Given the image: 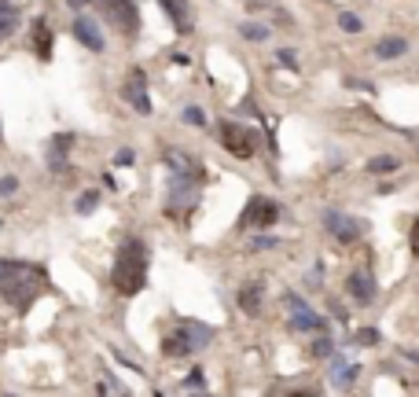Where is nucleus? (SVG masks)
Listing matches in <instances>:
<instances>
[{"instance_id": "f257e3e1", "label": "nucleus", "mask_w": 419, "mask_h": 397, "mask_svg": "<svg viewBox=\"0 0 419 397\" xmlns=\"http://www.w3.org/2000/svg\"><path fill=\"white\" fill-rule=\"evenodd\" d=\"M45 276L33 265H19V261H0V298H8L15 309L33 305V298L41 294Z\"/></svg>"}, {"instance_id": "f03ea898", "label": "nucleus", "mask_w": 419, "mask_h": 397, "mask_svg": "<svg viewBox=\"0 0 419 397\" xmlns=\"http://www.w3.org/2000/svg\"><path fill=\"white\" fill-rule=\"evenodd\" d=\"M143 284H148V247L140 239H129L114 261V287L122 294H136Z\"/></svg>"}, {"instance_id": "7ed1b4c3", "label": "nucleus", "mask_w": 419, "mask_h": 397, "mask_svg": "<svg viewBox=\"0 0 419 397\" xmlns=\"http://www.w3.org/2000/svg\"><path fill=\"white\" fill-rule=\"evenodd\" d=\"M276 217H280V206H276V202L265 199V195H254L251 202H246L239 225H243V228H272V225H276Z\"/></svg>"}, {"instance_id": "20e7f679", "label": "nucleus", "mask_w": 419, "mask_h": 397, "mask_svg": "<svg viewBox=\"0 0 419 397\" xmlns=\"http://www.w3.org/2000/svg\"><path fill=\"white\" fill-rule=\"evenodd\" d=\"M221 144H225L235 159H251L254 147H258L254 144V133L246 129V125H232V122L221 125Z\"/></svg>"}, {"instance_id": "39448f33", "label": "nucleus", "mask_w": 419, "mask_h": 397, "mask_svg": "<svg viewBox=\"0 0 419 397\" xmlns=\"http://www.w3.org/2000/svg\"><path fill=\"white\" fill-rule=\"evenodd\" d=\"M283 305L291 309V327H294V331H313V335H320V331H324V316L313 313L309 305L298 298V294H287Z\"/></svg>"}, {"instance_id": "423d86ee", "label": "nucleus", "mask_w": 419, "mask_h": 397, "mask_svg": "<svg viewBox=\"0 0 419 397\" xmlns=\"http://www.w3.org/2000/svg\"><path fill=\"white\" fill-rule=\"evenodd\" d=\"M199 339H206V331H199V327H180V331H173V335L166 339V346H162V353L166 357H188L195 346H203Z\"/></svg>"}, {"instance_id": "0eeeda50", "label": "nucleus", "mask_w": 419, "mask_h": 397, "mask_svg": "<svg viewBox=\"0 0 419 397\" xmlns=\"http://www.w3.org/2000/svg\"><path fill=\"white\" fill-rule=\"evenodd\" d=\"M324 225H327V232H331L338 243H357L361 232H364V225L357 221V217H349V213H327L324 217Z\"/></svg>"}, {"instance_id": "6e6552de", "label": "nucleus", "mask_w": 419, "mask_h": 397, "mask_svg": "<svg viewBox=\"0 0 419 397\" xmlns=\"http://www.w3.org/2000/svg\"><path fill=\"white\" fill-rule=\"evenodd\" d=\"M125 99L133 104L140 114H151V96H148V81H143V70H133L129 74V81H125Z\"/></svg>"}, {"instance_id": "1a4fd4ad", "label": "nucleus", "mask_w": 419, "mask_h": 397, "mask_svg": "<svg viewBox=\"0 0 419 397\" xmlns=\"http://www.w3.org/2000/svg\"><path fill=\"white\" fill-rule=\"evenodd\" d=\"M103 4V11L122 26L125 33H133L136 30V8H133V0H100Z\"/></svg>"}, {"instance_id": "9d476101", "label": "nucleus", "mask_w": 419, "mask_h": 397, "mask_svg": "<svg viewBox=\"0 0 419 397\" xmlns=\"http://www.w3.org/2000/svg\"><path fill=\"white\" fill-rule=\"evenodd\" d=\"M261 305H265V284H261V279L243 284L239 287V309L246 316H261Z\"/></svg>"}, {"instance_id": "9b49d317", "label": "nucleus", "mask_w": 419, "mask_h": 397, "mask_svg": "<svg viewBox=\"0 0 419 397\" xmlns=\"http://www.w3.org/2000/svg\"><path fill=\"white\" fill-rule=\"evenodd\" d=\"M166 165L173 177H195V181H203V165L191 155H184V151H166Z\"/></svg>"}, {"instance_id": "f8f14e48", "label": "nucleus", "mask_w": 419, "mask_h": 397, "mask_svg": "<svg viewBox=\"0 0 419 397\" xmlns=\"http://www.w3.org/2000/svg\"><path fill=\"white\" fill-rule=\"evenodd\" d=\"M74 37L88 48V52H103V33H100V26L93 19H77L74 22Z\"/></svg>"}, {"instance_id": "ddd939ff", "label": "nucleus", "mask_w": 419, "mask_h": 397, "mask_svg": "<svg viewBox=\"0 0 419 397\" xmlns=\"http://www.w3.org/2000/svg\"><path fill=\"white\" fill-rule=\"evenodd\" d=\"M349 294H353L357 302L368 305V302L375 298V279H372V273H353V276H349Z\"/></svg>"}, {"instance_id": "4468645a", "label": "nucleus", "mask_w": 419, "mask_h": 397, "mask_svg": "<svg viewBox=\"0 0 419 397\" xmlns=\"http://www.w3.org/2000/svg\"><path fill=\"white\" fill-rule=\"evenodd\" d=\"M159 4L166 8V15L173 19V26H177L180 33L191 30V15H188V4H184V0H159Z\"/></svg>"}, {"instance_id": "2eb2a0df", "label": "nucleus", "mask_w": 419, "mask_h": 397, "mask_svg": "<svg viewBox=\"0 0 419 397\" xmlns=\"http://www.w3.org/2000/svg\"><path fill=\"white\" fill-rule=\"evenodd\" d=\"M404 52H409V41H404V37H383V41L375 44V56L379 59H397Z\"/></svg>"}, {"instance_id": "dca6fc26", "label": "nucleus", "mask_w": 419, "mask_h": 397, "mask_svg": "<svg viewBox=\"0 0 419 397\" xmlns=\"http://www.w3.org/2000/svg\"><path fill=\"white\" fill-rule=\"evenodd\" d=\"M67 151H70V136H56L48 147V165L52 170H67Z\"/></svg>"}, {"instance_id": "f3484780", "label": "nucleus", "mask_w": 419, "mask_h": 397, "mask_svg": "<svg viewBox=\"0 0 419 397\" xmlns=\"http://www.w3.org/2000/svg\"><path fill=\"white\" fill-rule=\"evenodd\" d=\"M357 364H346V361H338V357H335V364H331V379L338 382V387H349V382L353 379H357Z\"/></svg>"}, {"instance_id": "a211bd4d", "label": "nucleus", "mask_w": 419, "mask_h": 397, "mask_svg": "<svg viewBox=\"0 0 419 397\" xmlns=\"http://www.w3.org/2000/svg\"><path fill=\"white\" fill-rule=\"evenodd\" d=\"M33 44H37V56H41V59L52 56V33H48V22H37V26H33Z\"/></svg>"}, {"instance_id": "6ab92c4d", "label": "nucleus", "mask_w": 419, "mask_h": 397, "mask_svg": "<svg viewBox=\"0 0 419 397\" xmlns=\"http://www.w3.org/2000/svg\"><path fill=\"white\" fill-rule=\"evenodd\" d=\"M397 165H401V162H397L394 155H379V159L368 162V173H379V177H383V173H394Z\"/></svg>"}, {"instance_id": "aec40b11", "label": "nucleus", "mask_w": 419, "mask_h": 397, "mask_svg": "<svg viewBox=\"0 0 419 397\" xmlns=\"http://www.w3.org/2000/svg\"><path fill=\"white\" fill-rule=\"evenodd\" d=\"M11 26H15V8H11L8 0H0V41L11 33Z\"/></svg>"}, {"instance_id": "412c9836", "label": "nucleus", "mask_w": 419, "mask_h": 397, "mask_svg": "<svg viewBox=\"0 0 419 397\" xmlns=\"http://www.w3.org/2000/svg\"><path fill=\"white\" fill-rule=\"evenodd\" d=\"M338 26H342L346 33H361V26H364V22H361L357 15H353V11H342V15H338Z\"/></svg>"}, {"instance_id": "4be33fe9", "label": "nucleus", "mask_w": 419, "mask_h": 397, "mask_svg": "<svg viewBox=\"0 0 419 397\" xmlns=\"http://www.w3.org/2000/svg\"><path fill=\"white\" fill-rule=\"evenodd\" d=\"M96 202H100L96 191H85V195L77 199V206H74V210H77V213H93V210H96Z\"/></svg>"}, {"instance_id": "5701e85b", "label": "nucleus", "mask_w": 419, "mask_h": 397, "mask_svg": "<svg viewBox=\"0 0 419 397\" xmlns=\"http://www.w3.org/2000/svg\"><path fill=\"white\" fill-rule=\"evenodd\" d=\"M243 37H251V41H265L269 30H265V26H258V22H243Z\"/></svg>"}, {"instance_id": "b1692460", "label": "nucleus", "mask_w": 419, "mask_h": 397, "mask_svg": "<svg viewBox=\"0 0 419 397\" xmlns=\"http://www.w3.org/2000/svg\"><path fill=\"white\" fill-rule=\"evenodd\" d=\"M357 346H379V331H372V327L357 331Z\"/></svg>"}, {"instance_id": "393cba45", "label": "nucleus", "mask_w": 419, "mask_h": 397, "mask_svg": "<svg viewBox=\"0 0 419 397\" xmlns=\"http://www.w3.org/2000/svg\"><path fill=\"white\" fill-rule=\"evenodd\" d=\"M184 122H188V125H203L206 114H203L199 107H184Z\"/></svg>"}, {"instance_id": "a878e982", "label": "nucleus", "mask_w": 419, "mask_h": 397, "mask_svg": "<svg viewBox=\"0 0 419 397\" xmlns=\"http://www.w3.org/2000/svg\"><path fill=\"white\" fill-rule=\"evenodd\" d=\"M15 188H19L15 177H4V181H0V195H15Z\"/></svg>"}, {"instance_id": "bb28decb", "label": "nucleus", "mask_w": 419, "mask_h": 397, "mask_svg": "<svg viewBox=\"0 0 419 397\" xmlns=\"http://www.w3.org/2000/svg\"><path fill=\"white\" fill-rule=\"evenodd\" d=\"M331 350H335V346L327 342V339H317V346H313V353H317V357H327V353H331Z\"/></svg>"}, {"instance_id": "cd10ccee", "label": "nucleus", "mask_w": 419, "mask_h": 397, "mask_svg": "<svg viewBox=\"0 0 419 397\" xmlns=\"http://www.w3.org/2000/svg\"><path fill=\"white\" fill-rule=\"evenodd\" d=\"M412 254L419 258V217H416V228H412Z\"/></svg>"}, {"instance_id": "c85d7f7f", "label": "nucleus", "mask_w": 419, "mask_h": 397, "mask_svg": "<svg viewBox=\"0 0 419 397\" xmlns=\"http://www.w3.org/2000/svg\"><path fill=\"white\" fill-rule=\"evenodd\" d=\"M118 165H133V151H118Z\"/></svg>"}, {"instance_id": "c756f323", "label": "nucleus", "mask_w": 419, "mask_h": 397, "mask_svg": "<svg viewBox=\"0 0 419 397\" xmlns=\"http://www.w3.org/2000/svg\"><path fill=\"white\" fill-rule=\"evenodd\" d=\"M269 247H276V239H254V250H269Z\"/></svg>"}, {"instance_id": "7c9ffc66", "label": "nucleus", "mask_w": 419, "mask_h": 397, "mask_svg": "<svg viewBox=\"0 0 419 397\" xmlns=\"http://www.w3.org/2000/svg\"><path fill=\"white\" fill-rule=\"evenodd\" d=\"M188 387H195V390H203V387H206V379H203V375H199V371H195V375H191V379H188Z\"/></svg>"}, {"instance_id": "2f4dec72", "label": "nucleus", "mask_w": 419, "mask_h": 397, "mask_svg": "<svg viewBox=\"0 0 419 397\" xmlns=\"http://www.w3.org/2000/svg\"><path fill=\"white\" fill-rule=\"evenodd\" d=\"M67 4H70V8H81V4H85V0H67Z\"/></svg>"}]
</instances>
